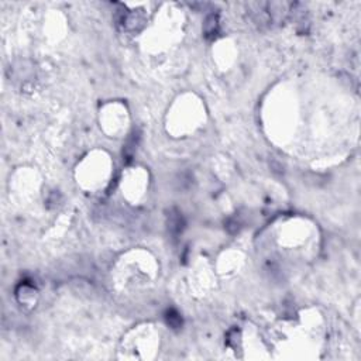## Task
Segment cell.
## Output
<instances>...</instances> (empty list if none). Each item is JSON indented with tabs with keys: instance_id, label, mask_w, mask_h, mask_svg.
Returning <instances> with one entry per match:
<instances>
[{
	"instance_id": "4",
	"label": "cell",
	"mask_w": 361,
	"mask_h": 361,
	"mask_svg": "<svg viewBox=\"0 0 361 361\" xmlns=\"http://www.w3.org/2000/svg\"><path fill=\"white\" fill-rule=\"evenodd\" d=\"M203 31L206 38H214L219 33V17L217 14H210L206 17L205 24H203Z\"/></svg>"
},
{
	"instance_id": "2",
	"label": "cell",
	"mask_w": 361,
	"mask_h": 361,
	"mask_svg": "<svg viewBox=\"0 0 361 361\" xmlns=\"http://www.w3.org/2000/svg\"><path fill=\"white\" fill-rule=\"evenodd\" d=\"M35 293H37V291H35V288L33 287V285H30V284H26V282H23V284H20L18 285V288H17V298H18V300L22 302V304H30L33 305L35 300H34V296H35Z\"/></svg>"
},
{
	"instance_id": "1",
	"label": "cell",
	"mask_w": 361,
	"mask_h": 361,
	"mask_svg": "<svg viewBox=\"0 0 361 361\" xmlns=\"http://www.w3.org/2000/svg\"><path fill=\"white\" fill-rule=\"evenodd\" d=\"M120 23L126 30H140L144 23H146V17L141 11H123L122 17H120Z\"/></svg>"
},
{
	"instance_id": "5",
	"label": "cell",
	"mask_w": 361,
	"mask_h": 361,
	"mask_svg": "<svg viewBox=\"0 0 361 361\" xmlns=\"http://www.w3.org/2000/svg\"><path fill=\"white\" fill-rule=\"evenodd\" d=\"M165 319H167V323H168L169 326L174 327V329H178V327H180V325H182V319H180V316L178 315L174 309H171L167 312Z\"/></svg>"
},
{
	"instance_id": "3",
	"label": "cell",
	"mask_w": 361,
	"mask_h": 361,
	"mask_svg": "<svg viewBox=\"0 0 361 361\" xmlns=\"http://www.w3.org/2000/svg\"><path fill=\"white\" fill-rule=\"evenodd\" d=\"M168 230L171 234L178 236L184 230V217L178 210H171L168 214Z\"/></svg>"
}]
</instances>
